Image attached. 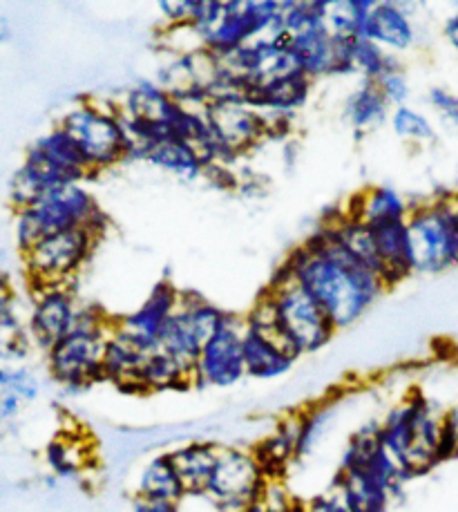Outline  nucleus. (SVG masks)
<instances>
[{
  "label": "nucleus",
  "mask_w": 458,
  "mask_h": 512,
  "mask_svg": "<svg viewBox=\"0 0 458 512\" xmlns=\"http://www.w3.org/2000/svg\"><path fill=\"white\" fill-rule=\"evenodd\" d=\"M458 459V403L443 412V461Z\"/></svg>",
  "instance_id": "39"
},
{
  "label": "nucleus",
  "mask_w": 458,
  "mask_h": 512,
  "mask_svg": "<svg viewBox=\"0 0 458 512\" xmlns=\"http://www.w3.org/2000/svg\"><path fill=\"white\" fill-rule=\"evenodd\" d=\"M244 512H266V508L260 504V499H257L255 504H253V506H248Z\"/></svg>",
  "instance_id": "49"
},
{
  "label": "nucleus",
  "mask_w": 458,
  "mask_h": 512,
  "mask_svg": "<svg viewBox=\"0 0 458 512\" xmlns=\"http://www.w3.org/2000/svg\"><path fill=\"white\" fill-rule=\"evenodd\" d=\"M376 85H378V90L383 92V97L389 106H394V108L407 106V99H409V94H412V88H409V81H407L403 70L389 72L387 77L380 79Z\"/></svg>",
  "instance_id": "37"
},
{
  "label": "nucleus",
  "mask_w": 458,
  "mask_h": 512,
  "mask_svg": "<svg viewBox=\"0 0 458 512\" xmlns=\"http://www.w3.org/2000/svg\"><path fill=\"white\" fill-rule=\"evenodd\" d=\"M152 354V352H150ZM148 352H143L128 338H123L119 331H114L108 338L106 354H103V378L108 383L117 385L123 392H139V374L146 363Z\"/></svg>",
  "instance_id": "22"
},
{
  "label": "nucleus",
  "mask_w": 458,
  "mask_h": 512,
  "mask_svg": "<svg viewBox=\"0 0 458 512\" xmlns=\"http://www.w3.org/2000/svg\"><path fill=\"white\" fill-rule=\"evenodd\" d=\"M132 512H179V504L175 501H161L148 497H135L132 501Z\"/></svg>",
  "instance_id": "42"
},
{
  "label": "nucleus",
  "mask_w": 458,
  "mask_h": 512,
  "mask_svg": "<svg viewBox=\"0 0 458 512\" xmlns=\"http://www.w3.org/2000/svg\"><path fill=\"white\" fill-rule=\"evenodd\" d=\"M389 103L385 101L383 92L378 90L376 83L362 81L360 88L349 94L345 103V119L349 126L358 132V135H365V132L378 130L389 117Z\"/></svg>",
  "instance_id": "26"
},
{
  "label": "nucleus",
  "mask_w": 458,
  "mask_h": 512,
  "mask_svg": "<svg viewBox=\"0 0 458 512\" xmlns=\"http://www.w3.org/2000/svg\"><path fill=\"white\" fill-rule=\"evenodd\" d=\"M282 269L320 302L336 331L365 316L387 289L383 278L353 260L322 226L286 258Z\"/></svg>",
  "instance_id": "1"
},
{
  "label": "nucleus",
  "mask_w": 458,
  "mask_h": 512,
  "mask_svg": "<svg viewBox=\"0 0 458 512\" xmlns=\"http://www.w3.org/2000/svg\"><path fill=\"white\" fill-rule=\"evenodd\" d=\"M291 349L282 343L273 325V314L264 296L244 318V365L246 376L257 381H273L291 372L295 365Z\"/></svg>",
  "instance_id": "12"
},
{
  "label": "nucleus",
  "mask_w": 458,
  "mask_h": 512,
  "mask_svg": "<svg viewBox=\"0 0 458 512\" xmlns=\"http://www.w3.org/2000/svg\"><path fill=\"white\" fill-rule=\"evenodd\" d=\"M90 229L97 235H106L108 215L94 195L83 184L63 186L36 199L32 206L16 211V244L21 253H27L47 235Z\"/></svg>",
  "instance_id": "4"
},
{
  "label": "nucleus",
  "mask_w": 458,
  "mask_h": 512,
  "mask_svg": "<svg viewBox=\"0 0 458 512\" xmlns=\"http://www.w3.org/2000/svg\"><path fill=\"white\" fill-rule=\"evenodd\" d=\"M215 139L233 161L269 137L266 117L242 99L211 101L204 110Z\"/></svg>",
  "instance_id": "14"
},
{
  "label": "nucleus",
  "mask_w": 458,
  "mask_h": 512,
  "mask_svg": "<svg viewBox=\"0 0 458 512\" xmlns=\"http://www.w3.org/2000/svg\"><path fill=\"white\" fill-rule=\"evenodd\" d=\"M81 305L76 302V296L70 284L61 287H45L34 291V305L27 331H30L32 343L43 349L47 354L72 331L76 316H79Z\"/></svg>",
  "instance_id": "16"
},
{
  "label": "nucleus",
  "mask_w": 458,
  "mask_h": 512,
  "mask_svg": "<svg viewBox=\"0 0 458 512\" xmlns=\"http://www.w3.org/2000/svg\"><path fill=\"white\" fill-rule=\"evenodd\" d=\"M360 36L398 56V52H407L414 45L416 27L403 5L376 3L374 0V7H371L367 21L362 25Z\"/></svg>",
  "instance_id": "19"
},
{
  "label": "nucleus",
  "mask_w": 458,
  "mask_h": 512,
  "mask_svg": "<svg viewBox=\"0 0 458 512\" xmlns=\"http://www.w3.org/2000/svg\"><path fill=\"white\" fill-rule=\"evenodd\" d=\"M450 206H452V213H454V220H456V226H458V193L450 195Z\"/></svg>",
  "instance_id": "47"
},
{
  "label": "nucleus",
  "mask_w": 458,
  "mask_h": 512,
  "mask_svg": "<svg viewBox=\"0 0 458 512\" xmlns=\"http://www.w3.org/2000/svg\"><path fill=\"white\" fill-rule=\"evenodd\" d=\"M246 378L244 365V318L235 314L219 327L213 338L204 345L195 365V387H213L226 390Z\"/></svg>",
  "instance_id": "13"
},
{
  "label": "nucleus",
  "mask_w": 458,
  "mask_h": 512,
  "mask_svg": "<svg viewBox=\"0 0 458 512\" xmlns=\"http://www.w3.org/2000/svg\"><path fill=\"white\" fill-rule=\"evenodd\" d=\"M427 101L443 123L458 130V94L447 88H432L427 92Z\"/></svg>",
  "instance_id": "36"
},
{
  "label": "nucleus",
  "mask_w": 458,
  "mask_h": 512,
  "mask_svg": "<svg viewBox=\"0 0 458 512\" xmlns=\"http://www.w3.org/2000/svg\"><path fill=\"white\" fill-rule=\"evenodd\" d=\"M3 390L16 394L23 403H30L38 396L41 387H38L36 376L32 372H27V369H9V381Z\"/></svg>",
  "instance_id": "38"
},
{
  "label": "nucleus",
  "mask_w": 458,
  "mask_h": 512,
  "mask_svg": "<svg viewBox=\"0 0 458 512\" xmlns=\"http://www.w3.org/2000/svg\"><path fill=\"white\" fill-rule=\"evenodd\" d=\"M21 405H23V401L16 394L0 390V423L12 421L14 416L21 412Z\"/></svg>",
  "instance_id": "43"
},
{
  "label": "nucleus",
  "mask_w": 458,
  "mask_h": 512,
  "mask_svg": "<svg viewBox=\"0 0 458 512\" xmlns=\"http://www.w3.org/2000/svg\"><path fill=\"white\" fill-rule=\"evenodd\" d=\"M414 204L391 186H369L353 199L347 211L349 217L365 222L367 226H380L391 222H407Z\"/></svg>",
  "instance_id": "21"
},
{
  "label": "nucleus",
  "mask_w": 458,
  "mask_h": 512,
  "mask_svg": "<svg viewBox=\"0 0 458 512\" xmlns=\"http://www.w3.org/2000/svg\"><path fill=\"white\" fill-rule=\"evenodd\" d=\"M414 273L436 276L458 267V226L450 195L414 204L407 220Z\"/></svg>",
  "instance_id": "8"
},
{
  "label": "nucleus",
  "mask_w": 458,
  "mask_h": 512,
  "mask_svg": "<svg viewBox=\"0 0 458 512\" xmlns=\"http://www.w3.org/2000/svg\"><path fill=\"white\" fill-rule=\"evenodd\" d=\"M114 320L99 307L81 305L72 331L47 352V369L65 390H88L103 383V354Z\"/></svg>",
  "instance_id": "5"
},
{
  "label": "nucleus",
  "mask_w": 458,
  "mask_h": 512,
  "mask_svg": "<svg viewBox=\"0 0 458 512\" xmlns=\"http://www.w3.org/2000/svg\"><path fill=\"white\" fill-rule=\"evenodd\" d=\"M304 512H351L349 506L345 504L340 492L336 488H331L324 495L313 497L309 504H304Z\"/></svg>",
  "instance_id": "41"
},
{
  "label": "nucleus",
  "mask_w": 458,
  "mask_h": 512,
  "mask_svg": "<svg viewBox=\"0 0 458 512\" xmlns=\"http://www.w3.org/2000/svg\"><path fill=\"white\" fill-rule=\"evenodd\" d=\"M5 311H14V293L7 273L0 269V314H5Z\"/></svg>",
  "instance_id": "44"
},
{
  "label": "nucleus",
  "mask_w": 458,
  "mask_h": 512,
  "mask_svg": "<svg viewBox=\"0 0 458 512\" xmlns=\"http://www.w3.org/2000/svg\"><path fill=\"white\" fill-rule=\"evenodd\" d=\"M295 512H304V504H302L298 510H295Z\"/></svg>",
  "instance_id": "50"
},
{
  "label": "nucleus",
  "mask_w": 458,
  "mask_h": 512,
  "mask_svg": "<svg viewBox=\"0 0 458 512\" xmlns=\"http://www.w3.org/2000/svg\"><path fill=\"white\" fill-rule=\"evenodd\" d=\"M336 419V407L333 405H316L307 412H300V436H298V459L307 457L318 448V443L331 430V423Z\"/></svg>",
  "instance_id": "33"
},
{
  "label": "nucleus",
  "mask_w": 458,
  "mask_h": 512,
  "mask_svg": "<svg viewBox=\"0 0 458 512\" xmlns=\"http://www.w3.org/2000/svg\"><path fill=\"white\" fill-rule=\"evenodd\" d=\"M349 61H351V72L360 74L362 81H371V83H378L380 79L387 77L389 72L403 70L400 68L396 54H391L383 50L380 45L362 39V36L351 41Z\"/></svg>",
  "instance_id": "30"
},
{
  "label": "nucleus",
  "mask_w": 458,
  "mask_h": 512,
  "mask_svg": "<svg viewBox=\"0 0 458 512\" xmlns=\"http://www.w3.org/2000/svg\"><path fill=\"white\" fill-rule=\"evenodd\" d=\"M45 461L56 477L70 479L88 466V452L74 436H61V439L50 441L45 448Z\"/></svg>",
  "instance_id": "32"
},
{
  "label": "nucleus",
  "mask_w": 458,
  "mask_h": 512,
  "mask_svg": "<svg viewBox=\"0 0 458 512\" xmlns=\"http://www.w3.org/2000/svg\"><path fill=\"white\" fill-rule=\"evenodd\" d=\"M161 12H164L168 27H186L193 23L197 0H175V3H161Z\"/></svg>",
  "instance_id": "40"
},
{
  "label": "nucleus",
  "mask_w": 458,
  "mask_h": 512,
  "mask_svg": "<svg viewBox=\"0 0 458 512\" xmlns=\"http://www.w3.org/2000/svg\"><path fill=\"white\" fill-rule=\"evenodd\" d=\"M228 316H231L228 311L219 309L197 293L181 291V302L161 334L159 349L193 374L204 345L224 325Z\"/></svg>",
  "instance_id": "10"
},
{
  "label": "nucleus",
  "mask_w": 458,
  "mask_h": 512,
  "mask_svg": "<svg viewBox=\"0 0 458 512\" xmlns=\"http://www.w3.org/2000/svg\"><path fill=\"white\" fill-rule=\"evenodd\" d=\"M9 39V25L3 16H0V43Z\"/></svg>",
  "instance_id": "46"
},
{
  "label": "nucleus",
  "mask_w": 458,
  "mask_h": 512,
  "mask_svg": "<svg viewBox=\"0 0 458 512\" xmlns=\"http://www.w3.org/2000/svg\"><path fill=\"white\" fill-rule=\"evenodd\" d=\"M9 381V367H0V390L7 385Z\"/></svg>",
  "instance_id": "48"
},
{
  "label": "nucleus",
  "mask_w": 458,
  "mask_h": 512,
  "mask_svg": "<svg viewBox=\"0 0 458 512\" xmlns=\"http://www.w3.org/2000/svg\"><path fill=\"white\" fill-rule=\"evenodd\" d=\"M59 126L74 139L94 175L130 157V141L123 128L119 103L85 99L68 110Z\"/></svg>",
  "instance_id": "7"
},
{
  "label": "nucleus",
  "mask_w": 458,
  "mask_h": 512,
  "mask_svg": "<svg viewBox=\"0 0 458 512\" xmlns=\"http://www.w3.org/2000/svg\"><path fill=\"white\" fill-rule=\"evenodd\" d=\"M177 108L179 101L170 97L157 81L148 79H141L135 85H130L123 92V99L119 103L121 115L148 121H168Z\"/></svg>",
  "instance_id": "25"
},
{
  "label": "nucleus",
  "mask_w": 458,
  "mask_h": 512,
  "mask_svg": "<svg viewBox=\"0 0 458 512\" xmlns=\"http://www.w3.org/2000/svg\"><path fill=\"white\" fill-rule=\"evenodd\" d=\"M443 412L416 392L380 421V443L412 479L443 463Z\"/></svg>",
  "instance_id": "2"
},
{
  "label": "nucleus",
  "mask_w": 458,
  "mask_h": 512,
  "mask_svg": "<svg viewBox=\"0 0 458 512\" xmlns=\"http://www.w3.org/2000/svg\"><path fill=\"white\" fill-rule=\"evenodd\" d=\"M282 36L304 77L311 81L338 77V41L329 34L327 25H316L309 30Z\"/></svg>",
  "instance_id": "17"
},
{
  "label": "nucleus",
  "mask_w": 458,
  "mask_h": 512,
  "mask_svg": "<svg viewBox=\"0 0 458 512\" xmlns=\"http://www.w3.org/2000/svg\"><path fill=\"white\" fill-rule=\"evenodd\" d=\"M92 175V168L74 139L61 126H56L27 148L23 166L9 182V199L16 211H21L56 188L83 184Z\"/></svg>",
  "instance_id": "3"
},
{
  "label": "nucleus",
  "mask_w": 458,
  "mask_h": 512,
  "mask_svg": "<svg viewBox=\"0 0 458 512\" xmlns=\"http://www.w3.org/2000/svg\"><path fill=\"white\" fill-rule=\"evenodd\" d=\"M137 495L148 499H161V501H175L179 504L186 497L184 483H181L177 468L170 454H157L152 457L146 466L141 468L139 481H137Z\"/></svg>",
  "instance_id": "27"
},
{
  "label": "nucleus",
  "mask_w": 458,
  "mask_h": 512,
  "mask_svg": "<svg viewBox=\"0 0 458 512\" xmlns=\"http://www.w3.org/2000/svg\"><path fill=\"white\" fill-rule=\"evenodd\" d=\"M264 300L271 307L275 331L295 358L320 352L338 334L320 302L282 267L266 287Z\"/></svg>",
  "instance_id": "6"
},
{
  "label": "nucleus",
  "mask_w": 458,
  "mask_h": 512,
  "mask_svg": "<svg viewBox=\"0 0 458 512\" xmlns=\"http://www.w3.org/2000/svg\"><path fill=\"white\" fill-rule=\"evenodd\" d=\"M143 161L157 166L164 173L175 175L179 179H186V182H195V179L206 175V161L202 155L197 153L193 146L181 144V141H166V144H159L150 148Z\"/></svg>",
  "instance_id": "28"
},
{
  "label": "nucleus",
  "mask_w": 458,
  "mask_h": 512,
  "mask_svg": "<svg viewBox=\"0 0 458 512\" xmlns=\"http://www.w3.org/2000/svg\"><path fill=\"white\" fill-rule=\"evenodd\" d=\"M391 128H394L396 137L412 141V144H429L436 139L434 123L429 121L423 112L414 110L412 106H400L391 110Z\"/></svg>",
  "instance_id": "35"
},
{
  "label": "nucleus",
  "mask_w": 458,
  "mask_h": 512,
  "mask_svg": "<svg viewBox=\"0 0 458 512\" xmlns=\"http://www.w3.org/2000/svg\"><path fill=\"white\" fill-rule=\"evenodd\" d=\"M101 235L90 229H74L43 237L30 251L23 253L27 276L34 291L70 284L76 273L88 264Z\"/></svg>",
  "instance_id": "9"
},
{
  "label": "nucleus",
  "mask_w": 458,
  "mask_h": 512,
  "mask_svg": "<svg viewBox=\"0 0 458 512\" xmlns=\"http://www.w3.org/2000/svg\"><path fill=\"white\" fill-rule=\"evenodd\" d=\"M168 454L175 463L181 483H184L186 497H204L219 457V445L208 441H190L186 445H179L177 450H170Z\"/></svg>",
  "instance_id": "23"
},
{
  "label": "nucleus",
  "mask_w": 458,
  "mask_h": 512,
  "mask_svg": "<svg viewBox=\"0 0 458 512\" xmlns=\"http://www.w3.org/2000/svg\"><path fill=\"white\" fill-rule=\"evenodd\" d=\"M181 302V291L170 282H159L152 287L148 298L132 314L114 320V331L135 343L143 352H157L159 340L168 320L173 318Z\"/></svg>",
  "instance_id": "15"
},
{
  "label": "nucleus",
  "mask_w": 458,
  "mask_h": 512,
  "mask_svg": "<svg viewBox=\"0 0 458 512\" xmlns=\"http://www.w3.org/2000/svg\"><path fill=\"white\" fill-rule=\"evenodd\" d=\"M30 331L23 327L14 311H5L0 314V367L5 363H18L23 360L32 349Z\"/></svg>",
  "instance_id": "34"
},
{
  "label": "nucleus",
  "mask_w": 458,
  "mask_h": 512,
  "mask_svg": "<svg viewBox=\"0 0 458 512\" xmlns=\"http://www.w3.org/2000/svg\"><path fill=\"white\" fill-rule=\"evenodd\" d=\"M371 7H374V0H340V3L327 0L324 25L333 39H358Z\"/></svg>",
  "instance_id": "31"
},
{
  "label": "nucleus",
  "mask_w": 458,
  "mask_h": 512,
  "mask_svg": "<svg viewBox=\"0 0 458 512\" xmlns=\"http://www.w3.org/2000/svg\"><path fill=\"white\" fill-rule=\"evenodd\" d=\"M298 436H300V414L289 416L278 423L266 439L253 450L266 477L280 479L286 468L298 459Z\"/></svg>",
  "instance_id": "24"
},
{
  "label": "nucleus",
  "mask_w": 458,
  "mask_h": 512,
  "mask_svg": "<svg viewBox=\"0 0 458 512\" xmlns=\"http://www.w3.org/2000/svg\"><path fill=\"white\" fill-rule=\"evenodd\" d=\"M443 36H445V41L450 43V45L454 47V50L458 52V12L452 14V16L445 21V25H443Z\"/></svg>",
  "instance_id": "45"
},
{
  "label": "nucleus",
  "mask_w": 458,
  "mask_h": 512,
  "mask_svg": "<svg viewBox=\"0 0 458 512\" xmlns=\"http://www.w3.org/2000/svg\"><path fill=\"white\" fill-rule=\"evenodd\" d=\"M313 81L304 77L302 72L286 74L282 79H275L264 85H253L246 88L244 101L253 106L264 117H291L298 110L307 106L311 97Z\"/></svg>",
  "instance_id": "18"
},
{
  "label": "nucleus",
  "mask_w": 458,
  "mask_h": 512,
  "mask_svg": "<svg viewBox=\"0 0 458 512\" xmlns=\"http://www.w3.org/2000/svg\"><path fill=\"white\" fill-rule=\"evenodd\" d=\"M193 374L181 367L175 358H170L166 352L148 354L146 363L139 374V390L141 394L148 392H175L193 387Z\"/></svg>",
  "instance_id": "29"
},
{
  "label": "nucleus",
  "mask_w": 458,
  "mask_h": 512,
  "mask_svg": "<svg viewBox=\"0 0 458 512\" xmlns=\"http://www.w3.org/2000/svg\"><path fill=\"white\" fill-rule=\"evenodd\" d=\"M266 483L269 477L253 450L219 448L204 497L222 512H244L262 497Z\"/></svg>",
  "instance_id": "11"
},
{
  "label": "nucleus",
  "mask_w": 458,
  "mask_h": 512,
  "mask_svg": "<svg viewBox=\"0 0 458 512\" xmlns=\"http://www.w3.org/2000/svg\"><path fill=\"white\" fill-rule=\"evenodd\" d=\"M369 229L371 235H374L380 267H383V280L387 287L412 276V244H409L407 222L369 226Z\"/></svg>",
  "instance_id": "20"
}]
</instances>
